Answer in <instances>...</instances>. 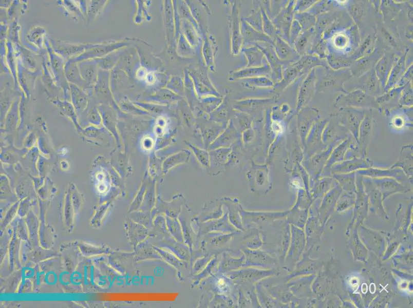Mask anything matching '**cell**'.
<instances>
[{
  "label": "cell",
  "mask_w": 413,
  "mask_h": 308,
  "mask_svg": "<svg viewBox=\"0 0 413 308\" xmlns=\"http://www.w3.org/2000/svg\"><path fill=\"white\" fill-rule=\"evenodd\" d=\"M50 44L53 51L66 61L78 56L98 45L91 43H72L52 40Z\"/></svg>",
  "instance_id": "obj_1"
},
{
  "label": "cell",
  "mask_w": 413,
  "mask_h": 308,
  "mask_svg": "<svg viewBox=\"0 0 413 308\" xmlns=\"http://www.w3.org/2000/svg\"><path fill=\"white\" fill-rule=\"evenodd\" d=\"M46 45L50 57V65L55 81L63 89L66 96L70 94L69 83L66 80L64 72V59L56 53L52 49L50 42L47 41Z\"/></svg>",
  "instance_id": "obj_2"
},
{
  "label": "cell",
  "mask_w": 413,
  "mask_h": 308,
  "mask_svg": "<svg viewBox=\"0 0 413 308\" xmlns=\"http://www.w3.org/2000/svg\"><path fill=\"white\" fill-rule=\"evenodd\" d=\"M351 136L352 135L339 120L331 119L326 123L322 138L323 142L328 146L335 142H341Z\"/></svg>",
  "instance_id": "obj_3"
},
{
  "label": "cell",
  "mask_w": 413,
  "mask_h": 308,
  "mask_svg": "<svg viewBox=\"0 0 413 308\" xmlns=\"http://www.w3.org/2000/svg\"><path fill=\"white\" fill-rule=\"evenodd\" d=\"M372 166H373V162L368 158L354 157L332 165L329 170L328 176L330 177L332 174L356 172L358 170L366 169Z\"/></svg>",
  "instance_id": "obj_4"
},
{
  "label": "cell",
  "mask_w": 413,
  "mask_h": 308,
  "mask_svg": "<svg viewBox=\"0 0 413 308\" xmlns=\"http://www.w3.org/2000/svg\"><path fill=\"white\" fill-rule=\"evenodd\" d=\"M364 116L363 111L347 108L339 117L340 123L348 130L357 143L359 127Z\"/></svg>",
  "instance_id": "obj_5"
},
{
  "label": "cell",
  "mask_w": 413,
  "mask_h": 308,
  "mask_svg": "<svg viewBox=\"0 0 413 308\" xmlns=\"http://www.w3.org/2000/svg\"><path fill=\"white\" fill-rule=\"evenodd\" d=\"M340 143L330 144L325 150L314 154L309 161L308 168L314 181L320 177L332 150Z\"/></svg>",
  "instance_id": "obj_6"
},
{
  "label": "cell",
  "mask_w": 413,
  "mask_h": 308,
  "mask_svg": "<svg viewBox=\"0 0 413 308\" xmlns=\"http://www.w3.org/2000/svg\"><path fill=\"white\" fill-rule=\"evenodd\" d=\"M374 122L372 118L365 115L359 129L358 144L361 157L366 158L367 148L372 136Z\"/></svg>",
  "instance_id": "obj_7"
},
{
  "label": "cell",
  "mask_w": 413,
  "mask_h": 308,
  "mask_svg": "<svg viewBox=\"0 0 413 308\" xmlns=\"http://www.w3.org/2000/svg\"><path fill=\"white\" fill-rule=\"evenodd\" d=\"M353 140H355L351 136L341 142L333 148L320 177H329L328 172L331 166L345 160L346 153Z\"/></svg>",
  "instance_id": "obj_8"
},
{
  "label": "cell",
  "mask_w": 413,
  "mask_h": 308,
  "mask_svg": "<svg viewBox=\"0 0 413 308\" xmlns=\"http://www.w3.org/2000/svg\"><path fill=\"white\" fill-rule=\"evenodd\" d=\"M81 77L90 89L93 87L97 80L98 66L94 59H87L77 62Z\"/></svg>",
  "instance_id": "obj_9"
},
{
  "label": "cell",
  "mask_w": 413,
  "mask_h": 308,
  "mask_svg": "<svg viewBox=\"0 0 413 308\" xmlns=\"http://www.w3.org/2000/svg\"><path fill=\"white\" fill-rule=\"evenodd\" d=\"M64 72L65 78L68 83L73 84L84 90L87 93L92 91L87 83L84 81L80 74L78 63L71 60H67L65 63Z\"/></svg>",
  "instance_id": "obj_10"
},
{
  "label": "cell",
  "mask_w": 413,
  "mask_h": 308,
  "mask_svg": "<svg viewBox=\"0 0 413 308\" xmlns=\"http://www.w3.org/2000/svg\"><path fill=\"white\" fill-rule=\"evenodd\" d=\"M356 174L362 176L367 177L370 178H380L390 177L393 178L400 181L402 180L403 171L400 168H387L371 167L361 169L356 171Z\"/></svg>",
  "instance_id": "obj_11"
},
{
  "label": "cell",
  "mask_w": 413,
  "mask_h": 308,
  "mask_svg": "<svg viewBox=\"0 0 413 308\" xmlns=\"http://www.w3.org/2000/svg\"><path fill=\"white\" fill-rule=\"evenodd\" d=\"M327 122V120L317 121L313 124L311 130L308 141L313 147V155L325 150L328 146L323 142L322 138L323 129Z\"/></svg>",
  "instance_id": "obj_12"
},
{
  "label": "cell",
  "mask_w": 413,
  "mask_h": 308,
  "mask_svg": "<svg viewBox=\"0 0 413 308\" xmlns=\"http://www.w3.org/2000/svg\"><path fill=\"white\" fill-rule=\"evenodd\" d=\"M371 179L376 187L379 191H382L384 196L407 189L406 186L401 184V182L393 178Z\"/></svg>",
  "instance_id": "obj_13"
},
{
  "label": "cell",
  "mask_w": 413,
  "mask_h": 308,
  "mask_svg": "<svg viewBox=\"0 0 413 308\" xmlns=\"http://www.w3.org/2000/svg\"><path fill=\"white\" fill-rule=\"evenodd\" d=\"M71 103L77 112L83 111L87 106L89 95L83 89L69 83Z\"/></svg>",
  "instance_id": "obj_14"
},
{
  "label": "cell",
  "mask_w": 413,
  "mask_h": 308,
  "mask_svg": "<svg viewBox=\"0 0 413 308\" xmlns=\"http://www.w3.org/2000/svg\"><path fill=\"white\" fill-rule=\"evenodd\" d=\"M241 32L243 40L246 43L258 41L274 44L273 41L270 39L269 36L255 30L244 20L242 21Z\"/></svg>",
  "instance_id": "obj_15"
},
{
  "label": "cell",
  "mask_w": 413,
  "mask_h": 308,
  "mask_svg": "<svg viewBox=\"0 0 413 308\" xmlns=\"http://www.w3.org/2000/svg\"><path fill=\"white\" fill-rule=\"evenodd\" d=\"M337 182L341 188L349 193L355 191L356 189V172L345 174H332L331 176Z\"/></svg>",
  "instance_id": "obj_16"
},
{
  "label": "cell",
  "mask_w": 413,
  "mask_h": 308,
  "mask_svg": "<svg viewBox=\"0 0 413 308\" xmlns=\"http://www.w3.org/2000/svg\"><path fill=\"white\" fill-rule=\"evenodd\" d=\"M270 72V68L268 66L261 67H248L235 72L232 76V79L264 76L268 75Z\"/></svg>",
  "instance_id": "obj_17"
},
{
  "label": "cell",
  "mask_w": 413,
  "mask_h": 308,
  "mask_svg": "<svg viewBox=\"0 0 413 308\" xmlns=\"http://www.w3.org/2000/svg\"><path fill=\"white\" fill-rule=\"evenodd\" d=\"M243 52L246 54L248 61L247 68L260 66L262 64L264 56L262 52L256 46L245 48Z\"/></svg>",
  "instance_id": "obj_18"
},
{
  "label": "cell",
  "mask_w": 413,
  "mask_h": 308,
  "mask_svg": "<svg viewBox=\"0 0 413 308\" xmlns=\"http://www.w3.org/2000/svg\"><path fill=\"white\" fill-rule=\"evenodd\" d=\"M52 103L60 109L64 115L71 118L72 120H76V110L72 103L66 100H62L58 98L53 100Z\"/></svg>",
  "instance_id": "obj_19"
},
{
  "label": "cell",
  "mask_w": 413,
  "mask_h": 308,
  "mask_svg": "<svg viewBox=\"0 0 413 308\" xmlns=\"http://www.w3.org/2000/svg\"><path fill=\"white\" fill-rule=\"evenodd\" d=\"M242 82L248 87H271L273 86V82L265 76L247 78L243 79Z\"/></svg>",
  "instance_id": "obj_20"
},
{
  "label": "cell",
  "mask_w": 413,
  "mask_h": 308,
  "mask_svg": "<svg viewBox=\"0 0 413 308\" xmlns=\"http://www.w3.org/2000/svg\"><path fill=\"white\" fill-rule=\"evenodd\" d=\"M45 31L43 28L37 27L33 28L27 35V38L31 43L41 48L43 42V36Z\"/></svg>",
  "instance_id": "obj_21"
},
{
  "label": "cell",
  "mask_w": 413,
  "mask_h": 308,
  "mask_svg": "<svg viewBox=\"0 0 413 308\" xmlns=\"http://www.w3.org/2000/svg\"><path fill=\"white\" fill-rule=\"evenodd\" d=\"M276 54L280 59L284 60L288 57L291 51L289 45L280 37H277L275 43Z\"/></svg>",
  "instance_id": "obj_22"
},
{
  "label": "cell",
  "mask_w": 413,
  "mask_h": 308,
  "mask_svg": "<svg viewBox=\"0 0 413 308\" xmlns=\"http://www.w3.org/2000/svg\"><path fill=\"white\" fill-rule=\"evenodd\" d=\"M260 12L259 10L255 11L251 16L244 19V21L250 24L253 28L259 32L262 30V18H261Z\"/></svg>",
  "instance_id": "obj_23"
},
{
  "label": "cell",
  "mask_w": 413,
  "mask_h": 308,
  "mask_svg": "<svg viewBox=\"0 0 413 308\" xmlns=\"http://www.w3.org/2000/svg\"><path fill=\"white\" fill-rule=\"evenodd\" d=\"M102 1H91L87 9V15L88 22H91L97 15L99 10L100 9Z\"/></svg>",
  "instance_id": "obj_24"
},
{
  "label": "cell",
  "mask_w": 413,
  "mask_h": 308,
  "mask_svg": "<svg viewBox=\"0 0 413 308\" xmlns=\"http://www.w3.org/2000/svg\"><path fill=\"white\" fill-rule=\"evenodd\" d=\"M391 128L396 130L404 129L407 126L405 119L400 116L393 117L391 120Z\"/></svg>",
  "instance_id": "obj_25"
},
{
  "label": "cell",
  "mask_w": 413,
  "mask_h": 308,
  "mask_svg": "<svg viewBox=\"0 0 413 308\" xmlns=\"http://www.w3.org/2000/svg\"><path fill=\"white\" fill-rule=\"evenodd\" d=\"M262 20H263V29L264 31L268 35H272V34L273 33L274 29L273 26L271 24V22L268 20L266 14L264 12L263 9H262Z\"/></svg>",
  "instance_id": "obj_26"
},
{
  "label": "cell",
  "mask_w": 413,
  "mask_h": 308,
  "mask_svg": "<svg viewBox=\"0 0 413 308\" xmlns=\"http://www.w3.org/2000/svg\"><path fill=\"white\" fill-rule=\"evenodd\" d=\"M88 118L89 122L91 123H97L99 122L98 121L100 119V117L95 107H93L92 109H91L88 116Z\"/></svg>",
  "instance_id": "obj_27"
},
{
  "label": "cell",
  "mask_w": 413,
  "mask_h": 308,
  "mask_svg": "<svg viewBox=\"0 0 413 308\" xmlns=\"http://www.w3.org/2000/svg\"><path fill=\"white\" fill-rule=\"evenodd\" d=\"M272 126H273V130L275 132H281V131L282 130V128H281V125H280V124L279 123H277V122H274L273 123Z\"/></svg>",
  "instance_id": "obj_28"
},
{
  "label": "cell",
  "mask_w": 413,
  "mask_h": 308,
  "mask_svg": "<svg viewBox=\"0 0 413 308\" xmlns=\"http://www.w3.org/2000/svg\"><path fill=\"white\" fill-rule=\"evenodd\" d=\"M376 291V286L373 283H372L370 285V292L371 293H374Z\"/></svg>",
  "instance_id": "obj_29"
},
{
  "label": "cell",
  "mask_w": 413,
  "mask_h": 308,
  "mask_svg": "<svg viewBox=\"0 0 413 308\" xmlns=\"http://www.w3.org/2000/svg\"><path fill=\"white\" fill-rule=\"evenodd\" d=\"M361 289H362V292L363 293H366V292H367V284H366V283H363V284L362 285V288H361Z\"/></svg>",
  "instance_id": "obj_30"
}]
</instances>
